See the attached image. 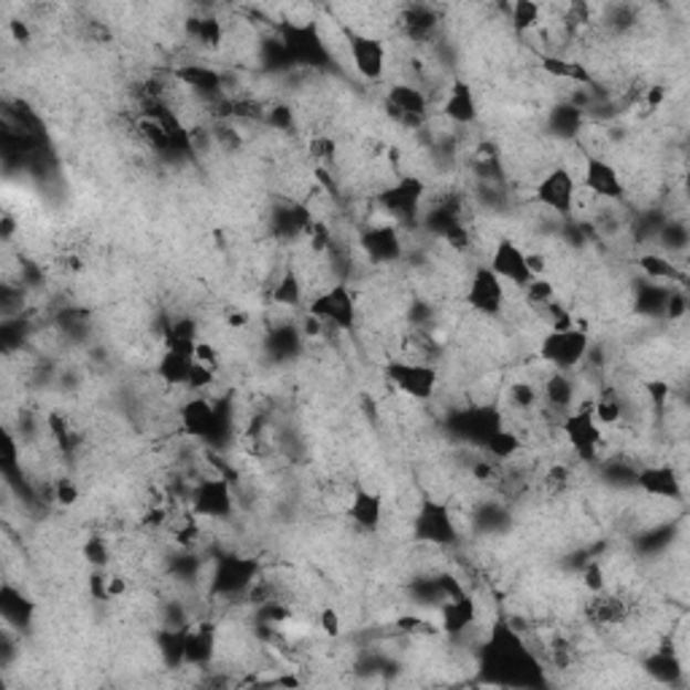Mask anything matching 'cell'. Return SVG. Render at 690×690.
Returning <instances> with one entry per match:
<instances>
[{
	"mask_svg": "<svg viewBox=\"0 0 690 690\" xmlns=\"http://www.w3.org/2000/svg\"><path fill=\"white\" fill-rule=\"evenodd\" d=\"M581 170H577V184H581V197L588 200L607 202V206H620L628 197V184L618 165L602 151H581Z\"/></svg>",
	"mask_w": 690,
	"mask_h": 690,
	"instance_id": "6da1fadb",
	"label": "cell"
},
{
	"mask_svg": "<svg viewBox=\"0 0 690 690\" xmlns=\"http://www.w3.org/2000/svg\"><path fill=\"white\" fill-rule=\"evenodd\" d=\"M236 508V489H232L227 474L211 470L192 478L187 494V510L195 518H200V521H230Z\"/></svg>",
	"mask_w": 690,
	"mask_h": 690,
	"instance_id": "7a4b0ae2",
	"label": "cell"
},
{
	"mask_svg": "<svg viewBox=\"0 0 690 690\" xmlns=\"http://www.w3.org/2000/svg\"><path fill=\"white\" fill-rule=\"evenodd\" d=\"M534 200L542 211L558 216V219H572L581 206V184H577V170L566 163L551 165L534 184Z\"/></svg>",
	"mask_w": 690,
	"mask_h": 690,
	"instance_id": "3957f363",
	"label": "cell"
},
{
	"mask_svg": "<svg viewBox=\"0 0 690 690\" xmlns=\"http://www.w3.org/2000/svg\"><path fill=\"white\" fill-rule=\"evenodd\" d=\"M375 206L386 216L388 224H397L402 230L405 224L421 219L424 206H427V184L418 176H399L375 195Z\"/></svg>",
	"mask_w": 690,
	"mask_h": 690,
	"instance_id": "277c9868",
	"label": "cell"
},
{
	"mask_svg": "<svg viewBox=\"0 0 690 690\" xmlns=\"http://www.w3.org/2000/svg\"><path fill=\"white\" fill-rule=\"evenodd\" d=\"M345 52H348L351 65H354L356 76L365 79L369 84H378L386 79L388 71V46L380 35L369 33V30H356L351 24L343 28Z\"/></svg>",
	"mask_w": 690,
	"mask_h": 690,
	"instance_id": "5b68a950",
	"label": "cell"
},
{
	"mask_svg": "<svg viewBox=\"0 0 690 690\" xmlns=\"http://www.w3.org/2000/svg\"><path fill=\"white\" fill-rule=\"evenodd\" d=\"M590 351V335L581 330L545 332L540 337V365L545 369H558V373H581L585 356Z\"/></svg>",
	"mask_w": 690,
	"mask_h": 690,
	"instance_id": "8992f818",
	"label": "cell"
},
{
	"mask_svg": "<svg viewBox=\"0 0 690 690\" xmlns=\"http://www.w3.org/2000/svg\"><path fill=\"white\" fill-rule=\"evenodd\" d=\"M307 313L324 324V330L345 332L356 324L359 305H356L354 292L343 281H330L324 289H318L316 297L307 305Z\"/></svg>",
	"mask_w": 690,
	"mask_h": 690,
	"instance_id": "52a82bcc",
	"label": "cell"
},
{
	"mask_svg": "<svg viewBox=\"0 0 690 690\" xmlns=\"http://www.w3.org/2000/svg\"><path fill=\"white\" fill-rule=\"evenodd\" d=\"M259 581V561L254 558H240L227 553L213 561L211 572V596L221 602L243 599L251 590V585Z\"/></svg>",
	"mask_w": 690,
	"mask_h": 690,
	"instance_id": "ba28073f",
	"label": "cell"
},
{
	"mask_svg": "<svg viewBox=\"0 0 690 690\" xmlns=\"http://www.w3.org/2000/svg\"><path fill=\"white\" fill-rule=\"evenodd\" d=\"M386 378L399 394L416 399V402H427V399L435 397L437 386H440V373H437L431 362L408 359V356L388 362Z\"/></svg>",
	"mask_w": 690,
	"mask_h": 690,
	"instance_id": "9c48e42d",
	"label": "cell"
},
{
	"mask_svg": "<svg viewBox=\"0 0 690 690\" xmlns=\"http://www.w3.org/2000/svg\"><path fill=\"white\" fill-rule=\"evenodd\" d=\"M529 249H523L513 236H502L491 245V254L485 259V268L496 275L508 289H518L521 292L529 281H534L532 270H529Z\"/></svg>",
	"mask_w": 690,
	"mask_h": 690,
	"instance_id": "30bf717a",
	"label": "cell"
},
{
	"mask_svg": "<svg viewBox=\"0 0 690 690\" xmlns=\"http://www.w3.org/2000/svg\"><path fill=\"white\" fill-rule=\"evenodd\" d=\"M384 106L388 114L394 116V122H399V125L424 127L429 122L435 101H431V95L424 90V86H418L412 82H402V84L388 86Z\"/></svg>",
	"mask_w": 690,
	"mask_h": 690,
	"instance_id": "8fae6325",
	"label": "cell"
},
{
	"mask_svg": "<svg viewBox=\"0 0 690 690\" xmlns=\"http://www.w3.org/2000/svg\"><path fill=\"white\" fill-rule=\"evenodd\" d=\"M412 532L431 547H446L459 540L456 515L442 502H424V508L412 518Z\"/></svg>",
	"mask_w": 690,
	"mask_h": 690,
	"instance_id": "7c38bea8",
	"label": "cell"
},
{
	"mask_svg": "<svg viewBox=\"0 0 690 690\" xmlns=\"http://www.w3.org/2000/svg\"><path fill=\"white\" fill-rule=\"evenodd\" d=\"M467 302L478 316H502L504 305H508V286L485 264H480V268H474L470 286H467Z\"/></svg>",
	"mask_w": 690,
	"mask_h": 690,
	"instance_id": "4fadbf2b",
	"label": "cell"
},
{
	"mask_svg": "<svg viewBox=\"0 0 690 690\" xmlns=\"http://www.w3.org/2000/svg\"><path fill=\"white\" fill-rule=\"evenodd\" d=\"M440 114L446 116V122H451V127L467 129L478 122V95H474V86L464 79H453L446 86L440 101Z\"/></svg>",
	"mask_w": 690,
	"mask_h": 690,
	"instance_id": "5bb4252c",
	"label": "cell"
},
{
	"mask_svg": "<svg viewBox=\"0 0 690 690\" xmlns=\"http://www.w3.org/2000/svg\"><path fill=\"white\" fill-rule=\"evenodd\" d=\"M359 245L373 264H391L405 254L402 230H399L397 224H388V221L367 227V230L362 232Z\"/></svg>",
	"mask_w": 690,
	"mask_h": 690,
	"instance_id": "9a60e30c",
	"label": "cell"
},
{
	"mask_svg": "<svg viewBox=\"0 0 690 690\" xmlns=\"http://www.w3.org/2000/svg\"><path fill=\"white\" fill-rule=\"evenodd\" d=\"M345 515L354 523L359 532L375 534L386 521V502L384 496L375 494L369 489H356L354 494L348 496V504H345Z\"/></svg>",
	"mask_w": 690,
	"mask_h": 690,
	"instance_id": "2e32d148",
	"label": "cell"
},
{
	"mask_svg": "<svg viewBox=\"0 0 690 690\" xmlns=\"http://www.w3.org/2000/svg\"><path fill=\"white\" fill-rule=\"evenodd\" d=\"M195 369V356L187 351L163 348V356L157 362V378L168 388H189Z\"/></svg>",
	"mask_w": 690,
	"mask_h": 690,
	"instance_id": "e0dca14e",
	"label": "cell"
},
{
	"mask_svg": "<svg viewBox=\"0 0 690 690\" xmlns=\"http://www.w3.org/2000/svg\"><path fill=\"white\" fill-rule=\"evenodd\" d=\"M637 268L647 281L686 289V270H682L680 264H677L675 259L667 257V254H658V251H645V254L637 259Z\"/></svg>",
	"mask_w": 690,
	"mask_h": 690,
	"instance_id": "ac0fdd59",
	"label": "cell"
},
{
	"mask_svg": "<svg viewBox=\"0 0 690 690\" xmlns=\"http://www.w3.org/2000/svg\"><path fill=\"white\" fill-rule=\"evenodd\" d=\"M637 485L647 494L661 496V499H680L682 496V483L677 478V472L669 464H656L645 467L637 474Z\"/></svg>",
	"mask_w": 690,
	"mask_h": 690,
	"instance_id": "d6986e66",
	"label": "cell"
},
{
	"mask_svg": "<svg viewBox=\"0 0 690 690\" xmlns=\"http://www.w3.org/2000/svg\"><path fill=\"white\" fill-rule=\"evenodd\" d=\"M547 129L561 140H581L585 129V111L575 103H558L547 116Z\"/></svg>",
	"mask_w": 690,
	"mask_h": 690,
	"instance_id": "ffe728a7",
	"label": "cell"
},
{
	"mask_svg": "<svg viewBox=\"0 0 690 690\" xmlns=\"http://www.w3.org/2000/svg\"><path fill=\"white\" fill-rule=\"evenodd\" d=\"M273 302L279 307H300L305 302V279L300 270L286 268L273 286Z\"/></svg>",
	"mask_w": 690,
	"mask_h": 690,
	"instance_id": "44dd1931",
	"label": "cell"
},
{
	"mask_svg": "<svg viewBox=\"0 0 690 690\" xmlns=\"http://www.w3.org/2000/svg\"><path fill=\"white\" fill-rule=\"evenodd\" d=\"M0 609H3L6 624L14 626H28L30 615H33V604L22 596L20 588H14L11 583L3 585V594H0Z\"/></svg>",
	"mask_w": 690,
	"mask_h": 690,
	"instance_id": "7402d4cb",
	"label": "cell"
},
{
	"mask_svg": "<svg viewBox=\"0 0 690 690\" xmlns=\"http://www.w3.org/2000/svg\"><path fill=\"white\" fill-rule=\"evenodd\" d=\"M508 14L518 33H529V30H537L542 24V6L526 3V0H518L515 6H508Z\"/></svg>",
	"mask_w": 690,
	"mask_h": 690,
	"instance_id": "603a6c76",
	"label": "cell"
},
{
	"mask_svg": "<svg viewBox=\"0 0 690 690\" xmlns=\"http://www.w3.org/2000/svg\"><path fill=\"white\" fill-rule=\"evenodd\" d=\"M49 499H52L54 504H60V508L71 510V508H76L79 499H82V489H79V483L73 478L60 474V478L49 485Z\"/></svg>",
	"mask_w": 690,
	"mask_h": 690,
	"instance_id": "cb8c5ba5",
	"label": "cell"
},
{
	"mask_svg": "<svg viewBox=\"0 0 690 690\" xmlns=\"http://www.w3.org/2000/svg\"><path fill=\"white\" fill-rule=\"evenodd\" d=\"M84 558L90 561V564L95 566V569H106V566L111 564V547H108V542L103 540V537L86 540V545H84Z\"/></svg>",
	"mask_w": 690,
	"mask_h": 690,
	"instance_id": "d4e9b609",
	"label": "cell"
},
{
	"mask_svg": "<svg viewBox=\"0 0 690 690\" xmlns=\"http://www.w3.org/2000/svg\"><path fill=\"white\" fill-rule=\"evenodd\" d=\"M318 626H322V631L326 634V637H341V613H337L335 607H324L322 613H318Z\"/></svg>",
	"mask_w": 690,
	"mask_h": 690,
	"instance_id": "484cf974",
	"label": "cell"
}]
</instances>
